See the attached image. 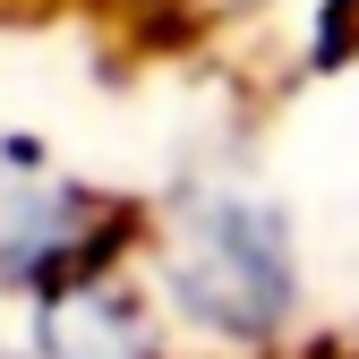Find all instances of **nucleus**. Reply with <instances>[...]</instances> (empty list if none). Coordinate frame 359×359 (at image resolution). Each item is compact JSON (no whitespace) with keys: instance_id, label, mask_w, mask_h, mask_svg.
Segmentation results:
<instances>
[{"instance_id":"f257e3e1","label":"nucleus","mask_w":359,"mask_h":359,"mask_svg":"<svg viewBox=\"0 0 359 359\" xmlns=\"http://www.w3.org/2000/svg\"><path fill=\"white\" fill-rule=\"evenodd\" d=\"M171 291L197 325L214 334H274L291 317V240L283 222L248 197H214L189 214V231L171 240Z\"/></svg>"},{"instance_id":"f03ea898","label":"nucleus","mask_w":359,"mask_h":359,"mask_svg":"<svg viewBox=\"0 0 359 359\" xmlns=\"http://www.w3.org/2000/svg\"><path fill=\"white\" fill-rule=\"evenodd\" d=\"M86 197L34 146L0 137V283H60L77 257Z\"/></svg>"},{"instance_id":"7ed1b4c3","label":"nucleus","mask_w":359,"mask_h":359,"mask_svg":"<svg viewBox=\"0 0 359 359\" xmlns=\"http://www.w3.org/2000/svg\"><path fill=\"white\" fill-rule=\"evenodd\" d=\"M43 351L52 359H154V334L111 291H60L52 325H43Z\"/></svg>"}]
</instances>
